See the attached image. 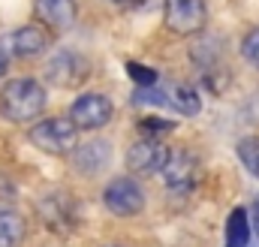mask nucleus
<instances>
[{
    "instance_id": "21",
    "label": "nucleus",
    "mask_w": 259,
    "mask_h": 247,
    "mask_svg": "<svg viewBox=\"0 0 259 247\" xmlns=\"http://www.w3.org/2000/svg\"><path fill=\"white\" fill-rule=\"evenodd\" d=\"M6 66H9V58H6V52H0V75H6Z\"/></svg>"
},
{
    "instance_id": "3",
    "label": "nucleus",
    "mask_w": 259,
    "mask_h": 247,
    "mask_svg": "<svg viewBox=\"0 0 259 247\" xmlns=\"http://www.w3.org/2000/svg\"><path fill=\"white\" fill-rule=\"evenodd\" d=\"M163 18H166V27L172 33L190 36V33H199L205 27L208 9H205V0H166Z\"/></svg>"
},
{
    "instance_id": "13",
    "label": "nucleus",
    "mask_w": 259,
    "mask_h": 247,
    "mask_svg": "<svg viewBox=\"0 0 259 247\" xmlns=\"http://www.w3.org/2000/svg\"><path fill=\"white\" fill-rule=\"evenodd\" d=\"M106 160H109V145H106V142H88V145H81V151L75 154V169L94 175L100 166H106Z\"/></svg>"
},
{
    "instance_id": "18",
    "label": "nucleus",
    "mask_w": 259,
    "mask_h": 247,
    "mask_svg": "<svg viewBox=\"0 0 259 247\" xmlns=\"http://www.w3.org/2000/svg\"><path fill=\"white\" fill-rule=\"evenodd\" d=\"M15 199H18V193H15L12 181H6V178L0 175V214H3V211H12Z\"/></svg>"
},
{
    "instance_id": "2",
    "label": "nucleus",
    "mask_w": 259,
    "mask_h": 247,
    "mask_svg": "<svg viewBox=\"0 0 259 247\" xmlns=\"http://www.w3.org/2000/svg\"><path fill=\"white\" fill-rule=\"evenodd\" d=\"M75 139H78V127L69 118H46V121L30 127V142L39 151L55 154V157H64L69 151H75V145H78Z\"/></svg>"
},
{
    "instance_id": "14",
    "label": "nucleus",
    "mask_w": 259,
    "mask_h": 247,
    "mask_svg": "<svg viewBox=\"0 0 259 247\" xmlns=\"http://www.w3.org/2000/svg\"><path fill=\"white\" fill-rule=\"evenodd\" d=\"M27 232V223L24 217L12 214V211H3L0 214V247H15Z\"/></svg>"
},
{
    "instance_id": "22",
    "label": "nucleus",
    "mask_w": 259,
    "mask_h": 247,
    "mask_svg": "<svg viewBox=\"0 0 259 247\" xmlns=\"http://www.w3.org/2000/svg\"><path fill=\"white\" fill-rule=\"evenodd\" d=\"M115 3H130V0H115Z\"/></svg>"
},
{
    "instance_id": "4",
    "label": "nucleus",
    "mask_w": 259,
    "mask_h": 247,
    "mask_svg": "<svg viewBox=\"0 0 259 247\" xmlns=\"http://www.w3.org/2000/svg\"><path fill=\"white\" fill-rule=\"evenodd\" d=\"M103 202L118 217H136L145 208V193H142V187L136 184L133 178H115L112 184L103 190Z\"/></svg>"
},
{
    "instance_id": "9",
    "label": "nucleus",
    "mask_w": 259,
    "mask_h": 247,
    "mask_svg": "<svg viewBox=\"0 0 259 247\" xmlns=\"http://www.w3.org/2000/svg\"><path fill=\"white\" fill-rule=\"evenodd\" d=\"M36 12L49 27L69 30L75 21V0H36Z\"/></svg>"
},
{
    "instance_id": "1",
    "label": "nucleus",
    "mask_w": 259,
    "mask_h": 247,
    "mask_svg": "<svg viewBox=\"0 0 259 247\" xmlns=\"http://www.w3.org/2000/svg\"><path fill=\"white\" fill-rule=\"evenodd\" d=\"M46 109V91L33 78H15L0 91V112L12 124H27Z\"/></svg>"
},
{
    "instance_id": "6",
    "label": "nucleus",
    "mask_w": 259,
    "mask_h": 247,
    "mask_svg": "<svg viewBox=\"0 0 259 247\" xmlns=\"http://www.w3.org/2000/svg\"><path fill=\"white\" fill-rule=\"evenodd\" d=\"M46 78L58 88H78L88 78V61L72 52H58L46 63Z\"/></svg>"
},
{
    "instance_id": "11",
    "label": "nucleus",
    "mask_w": 259,
    "mask_h": 247,
    "mask_svg": "<svg viewBox=\"0 0 259 247\" xmlns=\"http://www.w3.org/2000/svg\"><path fill=\"white\" fill-rule=\"evenodd\" d=\"M151 103L169 106V109H175L178 115H196V112L202 109L199 94H196L193 88H187V85H172L163 97H151Z\"/></svg>"
},
{
    "instance_id": "8",
    "label": "nucleus",
    "mask_w": 259,
    "mask_h": 247,
    "mask_svg": "<svg viewBox=\"0 0 259 247\" xmlns=\"http://www.w3.org/2000/svg\"><path fill=\"white\" fill-rule=\"evenodd\" d=\"M166 154H169V151H166L157 139H142V142H136L127 151V166H130V172L154 175V172H160Z\"/></svg>"
},
{
    "instance_id": "12",
    "label": "nucleus",
    "mask_w": 259,
    "mask_h": 247,
    "mask_svg": "<svg viewBox=\"0 0 259 247\" xmlns=\"http://www.w3.org/2000/svg\"><path fill=\"white\" fill-rule=\"evenodd\" d=\"M223 247H250V220L244 208H235L226 220V241Z\"/></svg>"
},
{
    "instance_id": "5",
    "label": "nucleus",
    "mask_w": 259,
    "mask_h": 247,
    "mask_svg": "<svg viewBox=\"0 0 259 247\" xmlns=\"http://www.w3.org/2000/svg\"><path fill=\"white\" fill-rule=\"evenodd\" d=\"M112 112L115 109L103 94H81L69 109V121L78 130H100L112 121Z\"/></svg>"
},
{
    "instance_id": "10",
    "label": "nucleus",
    "mask_w": 259,
    "mask_h": 247,
    "mask_svg": "<svg viewBox=\"0 0 259 247\" xmlns=\"http://www.w3.org/2000/svg\"><path fill=\"white\" fill-rule=\"evenodd\" d=\"M49 46V33L39 24H24L12 33V52L18 58H33Z\"/></svg>"
},
{
    "instance_id": "19",
    "label": "nucleus",
    "mask_w": 259,
    "mask_h": 247,
    "mask_svg": "<svg viewBox=\"0 0 259 247\" xmlns=\"http://www.w3.org/2000/svg\"><path fill=\"white\" fill-rule=\"evenodd\" d=\"M139 130H142V133H169V130H172V124L157 121V118H154V121H142V124H139Z\"/></svg>"
},
{
    "instance_id": "7",
    "label": "nucleus",
    "mask_w": 259,
    "mask_h": 247,
    "mask_svg": "<svg viewBox=\"0 0 259 247\" xmlns=\"http://www.w3.org/2000/svg\"><path fill=\"white\" fill-rule=\"evenodd\" d=\"M160 172H163V181L172 187V190L187 193V190H193V184H196L199 166H196L193 154H187V151H172V154H166Z\"/></svg>"
},
{
    "instance_id": "20",
    "label": "nucleus",
    "mask_w": 259,
    "mask_h": 247,
    "mask_svg": "<svg viewBox=\"0 0 259 247\" xmlns=\"http://www.w3.org/2000/svg\"><path fill=\"white\" fill-rule=\"evenodd\" d=\"M250 223H253V229H256V238H259V196L253 199V205H250Z\"/></svg>"
},
{
    "instance_id": "17",
    "label": "nucleus",
    "mask_w": 259,
    "mask_h": 247,
    "mask_svg": "<svg viewBox=\"0 0 259 247\" xmlns=\"http://www.w3.org/2000/svg\"><path fill=\"white\" fill-rule=\"evenodd\" d=\"M127 75H130V78H136L142 88L157 81V72H154L151 66H142V63H136V61H130V63H127Z\"/></svg>"
},
{
    "instance_id": "15",
    "label": "nucleus",
    "mask_w": 259,
    "mask_h": 247,
    "mask_svg": "<svg viewBox=\"0 0 259 247\" xmlns=\"http://www.w3.org/2000/svg\"><path fill=\"white\" fill-rule=\"evenodd\" d=\"M238 157H241V163H244V169L259 178V139H241L238 142Z\"/></svg>"
},
{
    "instance_id": "16",
    "label": "nucleus",
    "mask_w": 259,
    "mask_h": 247,
    "mask_svg": "<svg viewBox=\"0 0 259 247\" xmlns=\"http://www.w3.org/2000/svg\"><path fill=\"white\" fill-rule=\"evenodd\" d=\"M241 55H244V61H250L259 69V27H253V30L244 36V43H241Z\"/></svg>"
}]
</instances>
